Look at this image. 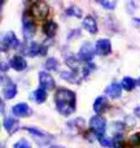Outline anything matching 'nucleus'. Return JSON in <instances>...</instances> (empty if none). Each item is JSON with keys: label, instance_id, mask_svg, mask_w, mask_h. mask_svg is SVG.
Wrapping results in <instances>:
<instances>
[{"label": "nucleus", "instance_id": "obj_1", "mask_svg": "<svg viewBox=\"0 0 140 148\" xmlns=\"http://www.w3.org/2000/svg\"><path fill=\"white\" fill-rule=\"evenodd\" d=\"M76 96L73 91L68 88H60L55 95V103L60 114L70 116L75 112Z\"/></svg>", "mask_w": 140, "mask_h": 148}, {"label": "nucleus", "instance_id": "obj_22", "mask_svg": "<svg viewBox=\"0 0 140 148\" xmlns=\"http://www.w3.org/2000/svg\"><path fill=\"white\" fill-rule=\"evenodd\" d=\"M44 68H46L47 70H57V68H59V61H57L56 59H53V57H49V59L44 62Z\"/></svg>", "mask_w": 140, "mask_h": 148}, {"label": "nucleus", "instance_id": "obj_18", "mask_svg": "<svg viewBox=\"0 0 140 148\" xmlns=\"http://www.w3.org/2000/svg\"><path fill=\"white\" fill-rule=\"evenodd\" d=\"M57 29H59V26H57L56 22H53V21H48V22H46L44 26H43V33L46 34L48 38H53L57 33Z\"/></svg>", "mask_w": 140, "mask_h": 148}, {"label": "nucleus", "instance_id": "obj_20", "mask_svg": "<svg viewBox=\"0 0 140 148\" xmlns=\"http://www.w3.org/2000/svg\"><path fill=\"white\" fill-rule=\"evenodd\" d=\"M34 97H35L38 104H42V103H44L47 99V91L43 90L42 87H39V88H36L35 91H34Z\"/></svg>", "mask_w": 140, "mask_h": 148}, {"label": "nucleus", "instance_id": "obj_11", "mask_svg": "<svg viewBox=\"0 0 140 148\" xmlns=\"http://www.w3.org/2000/svg\"><path fill=\"white\" fill-rule=\"evenodd\" d=\"M109 108V101H108V99L105 96H99L96 97V100H95L94 103V110L97 113V114H101V113H104L105 110Z\"/></svg>", "mask_w": 140, "mask_h": 148}, {"label": "nucleus", "instance_id": "obj_9", "mask_svg": "<svg viewBox=\"0 0 140 148\" xmlns=\"http://www.w3.org/2000/svg\"><path fill=\"white\" fill-rule=\"evenodd\" d=\"M25 129H26V131H29V133H30L31 135H33L34 138L39 142V144H40V146L46 144L47 140H51V139H52L51 135H48V134H46V133H43V131L38 130L36 127H25Z\"/></svg>", "mask_w": 140, "mask_h": 148}, {"label": "nucleus", "instance_id": "obj_13", "mask_svg": "<svg viewBox=\"0 0 140 148\" xmlns=\"http://www.w3.org/2000/svg\"><path fill=\"white\" fill-rule=\"evenodd\" d=\"M121 92H122V86H121L120 83H117V82L110 83L109 86L105 88V94H107L108 96H110L112 99H118V97L121 96Z\"/></svg>", "mask_w": 140, "mask_h": 148}, {"label": "nucleus", "instance_id": "obj_5", "mask_svg": "<svg viewBox=\"0 0 140 148\" xmlns=\"http://www.w3.org/2000/svg\"><path fill=\"white\" fill-rule=\"evenodd\" d=\"M18 46H20V40L17 39L16 34L13 33V31H8V33L4 35L3 40H1L3 51H8L9 48H14L16 49Z\"/></svg>", "mask_w": 140, "mask_h": 148}, {"label": "nucleus", "instance_id": "obj_15", "mask_svg": "<svg viewBox=\"0 0 140 148\" xmlns=\"http://www.w3.org/2000/svg\"><path fill=\"white\" fill-rule=\"evenodd\" d=\"M26 55H29V56H38V55H44L46 53V48L44 47H42L39 43H36V42H33V43H30V46H29V48L25 51Z\"/></svg>", "mask_w": 140, "mask_h": 148}, {"label": "nucleus", "instance_id": "obj_12", "mask_svg": "<svg viewBox=\"0 0 140 148\" xmlns=\"http://www.w3.org/2000/svg\"><path fill=\"white\" fill-rule=\"evenodd\" d=\"M9 64H10V66H12L14 70H17V72H22V70H25L26 68H27L26 60L23 59L22 56H18V55H16V56L12 57Z\"/></svg>", "mask_w": 140, "mask_h": 148}, {"label": "nucleus", "instance_id": "obj_10", "mask_svg": "<svg viewBox=\"0 0 140 148\" xmlns=\"http://www.w3.org/2000/svg\"><path fill=\"white\" fill-rule=\"evenodd\" d=\"M12 112H13V114L17 116V117H29V116H31L33 110H31V108L29 107L27 104L20 103V104L13 105Z\"/></svg>", "mask_w": 140, "mask_h": 148}, {"label": "nucleus", "instance_id": "obj_33", "mask_svg": "<svg viewBox=\"0 0 140 148\" xmlns=\"http://www.w3.org/2000/svg\"><path fill=\"white\" fill-rule=\"evenodd\" d=\"M139 84H140V79H139Z\"/></svg>", "mask_w": 140, "mask_h": 148}, {"label": "nucleus", "instance_id": "obj_32", "mask_svg": "<svg viewBox=\"0 0 140 148\" xmlns=\"http://www.w3.org/2000/svg\"><path fill=\"white\" fill-rule=\"evenodd\" d=\"M49 148H64V147H61V146H52V147H49Z\"/></svg>", "mask_w": 140, "mask_h": 148}, {"label": "nucleus", "instance_id": "obj_16", "mask_svg": "<svg viewBox=\"0 0 140 148\" xmlns=\"http://www.w3.org/2000/svg\"><path fill=\"white\" fill-rule=\"evenodd\" d=\"M83 27L88 31L89 34H96L97 33V23L92 16H87L83 20Z\"/></svg>", "mask_w": 140, "mask_h": 148}, {"label": "nucleus", "instance_id": "obj_7", "mask_svg": "<svg viewBox=\"0 0 140 148\" xmlns=\"http://www.w3.org/2000/svg\"><path fill=\"white\" fill-rule=\"evenodd\" d=\"M39 83L40 87L46 91H51L55 88V79L53 77L47 72H40L39 73Z\"/></svg>", "mask_w": 140, "mask_h": 148}, {"label": "nucleus", "instance_id": "obj_30", "mask_svg": "<svg viewBox=\"0 0 140 148\" xmlns=\"http://www.w3.org/2000/svg\"><path fill=\"white\" fill-rule=\"evenodd\" d=\"M134 113H135V116H136V117L140 118V105H139V107H136L135 109H134Z\"/></svg>", "mask_w": 140, "mask_h": 148}, {"label": "nucleus", "instance_id": "obj_6", "mask_svg": "<svg viewBox=\"0 0 140 148\" xmlns=\"http://www.w3.org/2000/svg\"><path fill=\"white\" fill-rule=\"evenodd\" d=\"M36 31V26L34 23L33 18L29 17V16H23V29H22V33H23V36L26 39H31L34 36Z\"/></svg>", "mask_w": 140, "mask_h": 148}, {"label": "nucleus", "instance_id": "obj_2", "mask_svg": "<svg viewBox=\"0 0 140 148\" xmlns=\"http://www.w3.org/2000/svg\"><path fill=\"white\" fill-rule=\"evenodd\" d=\"M30 14L36 20H44L48 17L49 14V7L47 3L44 1H36L31 5L30 8Z\"/></svg>", "mask_w": 140, "mask_h": 148}, {"label": "nucleus", "instance_id": "obj_14", "mask_svg": "<svg viewBox=\"0 0 140 148\" xmlns=\"http://www.w3.org/2000/svg\"><path fill=\"white\" fill-rule=\"evenodd\" d=\"M3 95L5 99H13L17 95V84L7 79V86L3 87Z\"/></svg>", "mask_w": 140, "mask_h": 148}, {"label": "nucleus", "instance_id": "obj_24", "mask_svg": "<svg viewBox=\"0 0 140 148\" xmlns=\"http://www.w3.org/2000/svg\"><path fill=\"white\" fill-rule=\"evenodd\" d=\"M99 4L101 5L102 8H105V9L108 10H113L115 8V5H117V1H114V0H101V1H99Z\"/></svg>", "mask_w": 140, "mask_h": 148}, {"label": "nucleus", "instance_id": "obj_3", "mask_svg": "<svg viewBox=\"0 0 140 148\" xmlns=\"http://www.w3.org/2000/svg\"><path fill=\"white\" fill-rule=\"evenodd\" d=\"M89 129L97 136H102L105 134V130H107V122L101 116L96 114L94 117H91V120H89Z\"/></svg>", "mask_w": 140, "mask_h": 148}, {"label": "nucleus", "instance_id": "obj_17", "mask_svg": "<svg viewBox=\"0 0 140 148\" xmlns=\"http://www.w3.org/2000/svg\"><path fill=\"white\" fill-rule=\"evenodd\" d=\"M3 125H4V129L9 133V135H12V134H14L16 130H18V121L14 120V118L12 117H7L4 120V122H3Z\"/></svg>", "mask_w": 140, "mask_h": 148}, {"label": "nucleus", "instance_id": "obj_8", "mask_svg": "<svg viewBox=\"0 0 140 148\" xmlns=\"http://www.w3.org/2000/svg\"><path fill=\"white\" fill-rule=\"evenodd\" d=\"M95 49H96L97 55H101V56H107L112 52V43H110L109 39H99L95 44Z\"/></svg>", "mask_w": 140, "mask_h": 148}, {"label": "nucleus", "instance_id": "obj_27", "mask_svg": "<svg viewBox=\"0 0 140 148\" xmlns=\"http://www.w3.org/2000/svg\"><path fill=\"white\" fill-rule=\"evenodd\" d=\"M113 148H125V143H123L122 135L118 134V135L113 139Z\"/></svg>", "mask_w": 140, "mask_h": 148}, {"label": "nucleus", "instance_id": "obj_25", "mask_svg": "<svg viewBox=\"0 0 140 148\" xmlns=\"http://www.w3.org/2000/svg\"><path fill=\"white\" fill-rule=\"evenodd\" d=\"M66 14L68 16H74V17L79 18V17H82V10L79 9L78 7H69L66 9Z\"/></svg>", "mask_w": 140, "mask_h": 148}, {"label": "nucleus", "instance_id": "obj_19", "mask_svg": "<svg viewBox=\"0 0 140 148\" xmlns=\"http://www.w3.org/2000/svg\"><path fill=\"white\" fill-rule=\"evenodd\" d=\"M61 77L65 79V81L70 82V83H74V84H78L79 82V77L78 74L75 72H73V70H70V72H61Z\"/></svg>", "mask_w": 140, "mask_h": 148}, {"label": "nucleus", "instance_id": "obj_21", "mask_svg": "<svg viewBox=\"0 0 140 148\" xmlns=\"http://www.w3.org/2000/svg\"><path fill=\"white\" fill-rule=\"evenodd\" d=\"M136 86V81L131 77H125L122 79V88H125L126 91H131L134 90V87Z\"/></svg>", "mask_w": 140, "mask_h": 148}, {"label": "nucleus", "instance_id": "obj_26", "mask_svg": "<svg viewBox=\"0 0 140 148\" xmlns=\"http://www.w3.org/2000/svg\"><path fill=\"white\" fill-rule=\"evenodd\" d=\"M130 144L132 147H136V148L140 147V131L139 133L132 134V135L130 136Z\"/></svg>", "mask_w": 140, "mask_h": 148}, {"label": "nucleus", "instance_id": "obj_29", "mask_svg": "<svg viewBox=\"0 0 140 148\" xmlns=\"http://www.w3.org/2000/svg\"><path fill=\"white\" fill-rule=\"evenodd\" d=\"M13 148H31V146H30V143H29L26 139H21V140L16 142Z\"/></svg>", "mask_w": 140, "mask_h": 148}, {"label": "nucleus", "instance_id": "obj_4", "mask_svg": "<svg viewBox=\"0 0 140 148\" xmlns=\"http://www.w3.org/2000/svg\"><path fill=\"white\" fill-rule=\"evenodd\" d=\"M95 48L92 47V44L89 42H86V43L82 44V47L79 48L78 52V60L84 62H91L92 59H94V55H95Z\"/></svg>", "mask_w": 140, "mask_h": 148}, {"label": "nucleus", "instance_id": "obj_31", "mask_svg": "<svg viewBox=\"0 0 140 148\" xmlns=\"http://www.w3.org/2000/svg\"><path fill=\"white\" fill-rule=\"evenodd\" d=\"M9 66H10V64H7V65H5L4 62H3V64H1V72H7Z\"/></svg>", "mask_w": 140, "mask_h": 148}, {"label": "nucleus", "instance_id": "obj_23", "mask_svg": "<svg viewBox=\"0 0 140 148\" xmlns=\"http://www.w3.org/2000/svg\"><path fill=\"white\" fill-rule=\"evenodd\" d=\"M65 62H66V65H68V66L73 69V72H74V70H76V69H78V66H79V60H76L75 57H73V56L66 57V60H65Z\"/></svg>", "mask_w": 140, "mask_h": 148}, {"label": "nucleus", "instance_id": "obj_28", "mask_svg": "<svg viewBox=\"0 0 140 148\" xmlns=\"http://www.w3.org/2000/svg\"><path fill=\"white\" fill-rule=\"evenodd\" d=\"M99 142H100V144H101L102 147H107V148L113 147V140H110V139L105 138L104 135H102V136H99Z\"/></svg>", "mask_w": 140, "mask_h": 148}]
</instances>
